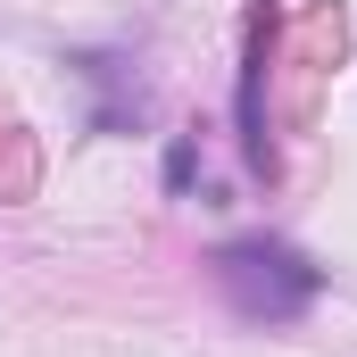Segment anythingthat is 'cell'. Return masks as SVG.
<instances>
[{"instance_id": "obj_1", "label": "cell", "mask_w": 357, "mask_h": 357, "mask_svg": "<svg viewBox=\"0 0 357 357\" xmlns=\"http://www.w3.org/2000/svg\"><path fill=\"white\" fill-rule=\"evenodd\" d=\"M208 266H216V291L233 299V316H250V324H291L324 291V266H307L282 241H225Z\"/></svg>"}, {"instance_id": "obj_2", "label": "cell", "mask_w": 357, "mask_h": 357, "mask_svg": "<svg viewBox=\"0 0 357 357\" xmlns=\"http://www.w3.org/2000/svg\"><path fill=\"white\" fill-rule=\"evenodd\" d=\"M266 42H274V0L250 8V42H241V158L250 167H266V116H258V100H266Z\"/></svg>"}, {"instance_id": "obj_3", "label": "cell", "mask_w": 357, "mask_h": 357, "mask_svg": "<svg viewBox=\"0 0 357 357\" xmlns=\"http://www.w3.org/2000/svg\"><path fill=\"white\" fill-rule=\"evenodd\" d=\"M191 183V133H175V150H167V191Z\"/></svg>"}]
</instances>
